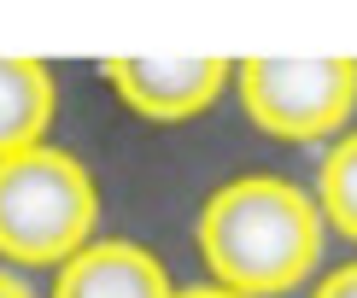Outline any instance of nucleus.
<instances>
[{
  "mask_svg": "<svg viewBox=\"0 0 357 298\" xmlns=\"http://www.w3.org/2000/svg\"><path fill=\"white\" fill-rule=\"evenodd\" d=\"M100 217L94 182L70 152L29 146L0 158V258L12 263H70Z\"/></svg>",
  "mask_w": 357,
  "mask_h": 298,
  "instance_id": "obj_2",
  "label": "nucleus"
},
{
  "mask_svg": "<svg viewBox=\"0 0 357 298\" xmlns=\"http://www.w3.org/2000/svg\"><path fill=\"white\" fill-rule=\"evenodd\" d=\"M106 77L129 111L153 123H182L229 88L234 65L229 58H106Z\"/></svg>",
  "mask_w": 357,
  "mask_h": 298,
  "instance_id": "obj_4",
  "label": "nucleus"
},
{
  "mask_svg": "<svg viewBox=\"0 0 357 298\" xmlns=\"http://www.w3.org/2000/svg\"><path fill=\"white\" fill-rule=\"evenodd\" d=\"M53 123V77L36 58H0V158H18L41 146Z\"/></svg>",
  "mask_w": 357,
  "mask_h": 298,
  "instance_id": "obj_6",
  "label": "nucleus"
},
{
  "mask_svg": "<svg viewBox=\"0 0 357 298\" xmlns=\"http://www.w3.org/2000/svg\"><path fill=\"white\" fill-rule=\"evenodd\" d=\"M310 298H357V263H340L334 275H322V287Z\"/></svg>",
  "mask_w": 357,
  "mask_h": 298,
  "instance_id": "obj_8",
  "label": "nucleus"
},
{
  "mask_svg": "<svg viewBox=\"0 0 357 298\" xmlns=\"http://www.w3.org/2000/svg\"><path fill=\"white\" fill-rule=\"evenodd\" d=\"M241 106L275 141L334 135L357 106V58H246Z\"/></svg>",
  "mask_w": 357,
  "mask_h": 298,
  "instance_id": "obj_3",
  "label": "nucleus"
},
{
  "mask_svg": "<svg viewBox=\"0 0 357 298\" xmlns=\"http://www.w3.org/2000/svg\"><path fill=\"white\" fill-rule=\"evenodd\" d=\"M176 298H241V292H229V287H217V281H211V287H188V292H176Z\"/></svg>",
  "mask_w": 357,
  "mask_h": 298,
  "instance_id": "obj_9",
  "label": "nucleus"
},
{
  "mask_svg": "<svg viewBox=\"0 0 357 298\" xmlns=\"http://www.w3.org/2000/svg\"><path fill=\"white\" fill-rule=\"evenodd\" d=\"M199 258L217 275V287L241 298L287 292L317 269L322 258V211L281 175H241L205 199L199 222Z\"/></svg>",
  "mask_w": 357,
  "mask_h": 298,
  "instance_id": "obj_1",
  "label": "nucleus"
},
{
  "mask_svg": "<svg viewBox=\"0 0 357 298\" xmlns=\"http://www.w3.org/2000/svg\"><path fill=\"white\" fill-rule=\"evenodd\" d=\"M53 298H176L165 281V263L135 240H100L82 246L59 269Z\"/></svg>",
  "mask_w": 357,
  "mask_h": 298,
  "instance_id": "obj_5",
  "label": "nucleus"
},
{
  "mask_svg": "<svg viewBox=\"0 0 357 298\" xmlns=\"http://www.w3.org/2000/svg\"><path fill=\"white\" fill-rule=\"evenodd\" d=\"M317 211L322 222H334L346 240H357V129L322 158V175H317Z\"/></svg>",
  "mask_w": 357,
  "mask_h": 298,
  "instance_id": "obj_7",
  "label": "nucleus"
},
{
  "mask_svg": "<svg viewBox=\"0 0 357 298\" xmlns=\"http://www.w3.org/2000/svg\"><path fill=\"white\" fill-rule=\"evenodd\" d=\"M0 298H29V287H24L18 275H6V269H0Z\"/></svg>",
  "mask_w": 357,
  "mask_h": 298,
  "instance_id": "obj_10",
  "label": "nucleus"
}]
</instances>
